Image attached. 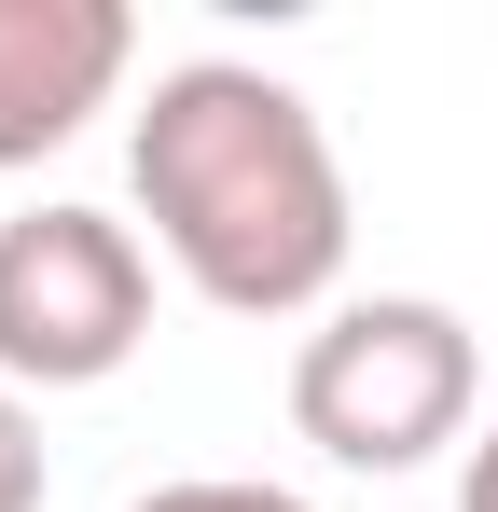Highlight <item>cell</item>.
Returning a JSON list of instances; mask_svg holds the SVG:
<instances>
[{
    "instance_id": "1",
    "label": "cell",
    "mask_w": 498,
    "mask_h": 512,
    "mask_svg": "<svg viewBox=\"0 0 498 512\" xmlns=\"http://www.w3.org/2000/svg\"><path fill=\"white\" fill-rule=\"evenodd\" d=\"M125 180L153 208V250L222 319H305L346 277V167L305 84L249 56H180L125 139Z\"/></svg>"
},
{
    "instance_id": "2",
    "label": "cell",
    "mask_w": 498,
    "mask_h": 512,
    "mask_svg": "<svg viewBox=\"0 0 498 512\" xmlns=\"http://www.w3.org/2000/svg\"><path fill=\"white\" fill-rule=\"evenodd\" d=\"M471 402H485L471 319L429 305V291H360L291 360V429L319 443L332 471H429L471 429Z\"/></svg>"
},
{
    "instance_id": "3",
    "label": "cell",
    "mask_w": 498,
    "mask_h": 512,
    "mask_svg": "<svg viewBox=\"0 0 498 512\" xmlns=\"http://www.w3.org/2000/svg\"><path fill=\"white\" fill-rule=\"evenodd\" d=\"M153 333V250L111 208L0 222V388H111Z\"/></svg>"
},
{
    "instance_id": "4",
    "label": "cell",
    "mask_w": 498,
    "mask_h": 512,
    "mask_svg": "<svg viewBox=\"0 0 498 512\" xmlns=\"http://www.w3.org/2000/svg\"><path fill=\"white\" fill-rule=\"evenodd\" d=\"M139 70V14L125 0H0V167L70 153Z\"/></svg>"
},
{
    "instance_id": "5",
    "label": "cell",
    "mask_w": 498,
    "mask_h": 512,
    "mask_svg": "<svg viewBox=\"0 0 498 512\" xmlns=\"http://www.w3.org/2000/svg\"><path fill=\"white\" fill-rule=\"evenodd\" d=\"M125 512H305L291 485H263V471H180V485H153V499Z\"/></svg>"
},
{
    "instance_id": "6",
    "label": "cell",
    "mask_w": 498,
    "mask_h": 512,
    "mask_svg": "<svg viewBox=\"0 0 498 512\" xmlns=\"http://www.w3.org/2000/svg\"><path fill=\"white\" fill-rule=\"evenodd\" d=\"M0 512H42V416H28V388H0Z\"/></svg>"
},
{
    "instance_id": "7",
    "label": "cell",
    "mask_w": 498,
    "mask_h": 512,
    "mask_svg": "<svg viewBox=\"0 0 498 512\" xmlns=\"http://www.w3.org/2000/svg\"><path fill=\"white\" fill-rule=\"evenodd\" d=\"M457 512H498V429L471 443V471H457Z\"/></svg>"
}]
</instances>
